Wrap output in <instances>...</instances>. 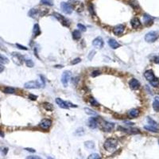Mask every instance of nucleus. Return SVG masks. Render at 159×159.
Instances as JSON below:
<instances>
[{
	"label": "nucleus",
	"instance_id": "nucleus-49",
	"mask_svg": "<svg viewBox=\"0 0 159 159\" xmlns=\"http://www.w3.org/2000/svg\"><path fill=\"white\" fill-rule=\"evenodd\" d=\"M47 158H48V159H53V157H47Z\"/></svg>",
	"mask_w": 159,
	"mask_h": 159
},
{
	"label": "nucleus",
	"instance_id": "nucleus-31",
	"mask_svg": "<svg viewBox=\"0 0 159 159\" xmlns=\"http://www.w3.org/2000/svg\"><path fill=\"white\" fill-rule=\"evenodd\" d=\"M41 4L47 5V6H53V0H41Z\"/></svg>",
	"mask_w": 159,
	"mask_h": 159
},
{
	"label": "nucleus",
	"instance_id": "nucleus-9",
	"mask_svg": "<svg viewBox=\"0 0 159 159\" xmlns=\"http://www.w3.org/2000/svg\"><path fill=\"white\" fill-rule=\"evenodd\" d=\"M51 125H52V121L49 119H44L40 122L39 127L43 130H48L51 127Z\"/></svg>",
	"mask_w": 159,
	"mask_h": 159
},
{
	"label": "nucleus",
	"instance_id": "nucleus-40",
	"mask_svg": "<svg viewBox=\"0 0 159 159\" xmlns=\"http://www.w3.org/2000/svg\"><path fill=\"white\" fill-rule=\"evenodd\" d=\"M16 46L17 47H18V49H22V50H27L28 48H26V46H22L19 44H16Z\"/></svg>",
	"mask_w": 159,
	"mask_h": 159
},
{
	"label": "nucleus",
	"instance_id": "nucleus-23",
	"mask_svg": "<svg viewBox=\"0 0 159 159\" xmlns=\"http://www.w3.org/2000/svg\"><path fill=\"white\" fill-rule=\"evenodd\" d=\"M85 146L89 149H92L95 148V143L92 141H87L85 142Z\"/></svg>",
	"mask_w": 159,
	"mask_h": 159
},
{
	"label": "nucleus",
	"instance_id": "nucleus-10",
	"mask_svg": "<svg viewBox=\"0 0 159 159\" xmlns=\"http://www.w3.org/2000/svg\"><path fill=\"white\" fill-rule=\"evenodd\" d=\"M53 16L57 18V19L60 22H61L62 23V25L64 26H69V22H68V20H67L66 18H65L64 16L62 15H60V14L58 13H54L53 14Z\"/></svg>",
	"mask_w": 159,
	"mask_h": 159
},
{
	"label": "nucleus",
	"instance_id": "nucleus-27",
	"mask_svg": "<svg viewBox=\"0 0 159 159\" xmlns=\"http://www.w3.org/2000/svg\"><path fill=\"white\" fill-rule=\"evenodd\" d=\"M0 63L1 64H8L9 63V59L5 57V56H3V54H0Z\"/></svg>",
	"mask_w": 159,
	"mask_h": 159
},
{
	"label": "nucleus",
	"instance_id": "nucleus-47",
	"mask_svg": "<svg viewBox=\"0 0 159 159\" xmlns=\"http://www.w3.org/2000/svg\"><path fill=\"white\" fill-rule=\"evenodd\" d=\"M55 68H63L62 65H56V66H54Z\"/></svg>",
	"mask_w": 159,
	"mask_h": 159
},
{
	"label": "nucleus",
	"instance_id": "nucleus-22",
	"mask_svg": "<svg viewBox=\"0 0 159 159\" xmlns=\"http://www.w3.org/2000/svg\"><path fill=\"white\" fill-rule=\"evenodd\" d=\"M43 107L48 111H51L53 110V106L51 104H49V103H48V102L43 103Z\"/></svg>",
	"mask_w": 159,
	"mask_h": 159
},
{
	"label": "nucleus",
	"instance_id": "nucleus-14",
	"mask_svg": "<svg viewBox=\"0 0 159 159\" xmlns=\"http://www.w3.org/2000/svg\"><path fill=\"white\" fill-rule=\"evenodd\" d=\"M56 103H57V104L60 107H61V108H63V109H68L69 108V107L68 105V102H65L63 100L60 99V98H57V99H56Z\"/></svg>",
	"mask_w": 159,
	"mask_h": 159
},
{
	"label": "nucleus",
	"instance_id": "nucleus-16",
	"mask_svg": "<svg viewBox=\"0 0 159 159\" xmlns=\"http://www.w3.org/2000/svg\"><path fill=\"white\" fill-rule=\"evenodd\" d=\"M130 24H131L132 27L134 29H138L140 26H141V22H140V20L138 18H134L130 21Z\"/></svg>",
	"mask_w": 159,
	"mask_h": 159
},
{
	"label": "nucleus",
	"instance_id": "nucleus-42",
	"mask_svg": "<svg viewBox=\"0 0 159 159\" xmlns=\"http://www.w3.org/2000/svg\"><path fill=\"white\" fill-rule=\"evenodd\" d=\"M148 122H149V123H150L151 124V126H154V127H155V125H156V123L154 122L153 120H152L151 119H149V118H148Z\"/></svg>",
	"mask_w": 159,
	"mask_h": 159
},
{
	"label": "nucleus",
	"instance_id": "nucleus-3",
	"mask_svg": "<svg viewBox=\"0 0 159 159\" xmlns=\"http://www.w3.org/2000/svg\"><path fill=\"white\" fill-rule=\"evenodd\" d=\"M118 146V140L116 138H107L105 142L104 146V148L107 149V151H113L114 149L117 147Z\"/></svg>",
	"mask_w": 159,
	"mask_h": 159
},
{
	"label": "nucleus",
	"instance_id": "nucleus-24",
	"mask_svg": "<svg viewBox=\"0 0 159 159\" xmlns=\"http://www.w3.org/2000/svg\"><path fill=\"white\" fill-rule=\"evenodd\" d=\"M72 37L74 40H79L81 37V34L79 30H76L72 32Z\"/></svg>",
	"mask_w": 159,
	"mask_h": 159
},
{
	"label": "nucleus",
	"instance_id": "nucleus-39",
	"mask_svg": "<svg viewBox=\"0 0 159 159\" xmlns=\"http://www.w3.org/2000/svg\"><path fill=\"white\" fill-rule=\"evenodd\" d=\"M26 159H42L41 157L39 156H36V155H30V156H28L26 157Z\"/></svg>",
	"mask_w": 159,
	"mask_h": 159
},
{
	"label": "nucleus",
	"instance_id": "nucleus-30",
	"mask_svg": "<svg viewBox=\"0 0 159 159\" xmlns=\"http://www.w3.org/2000/svg\"><path fill=\"white\" fill-rule=\"evenodd\" d=\"M153 110L157 111V112H159V101L158 100H154L153 103Z\"/></svg>",
	"mask_w": 159,
	"mask_h": 159
},
{
	"label": "nucleus",
	"instance_id": "nucleus-17",
	"mask_svg": "<svg viewBox=\"0 0 159 159\" xmlns=\"http://www.w3.org/2000/svg\"><path fill=\"white\" fill-rule=\"evenodd\" d=\"M98 126L97 123V119L96 118H91L89 120H88V127L92 129H96Z\"/></svg>",
	"mask_w": 159,
	"mask_h": 159
},
{
	"label": "nucleus",
	"instance_id": "nucleus-38",
	"mask_svg": "<svg viewBox=\"0 0 159 159\" xmlns=\"http://www.w3.org/2000/svg\"><path fill=\"white\" fill-rule=\"evenodd\" d=\"M81 61V58H76V59H74L73 60H72L71 61V64H76L78 63H80Z\"/></svg>",
	"mask_w": 159,
	"mask_h": 159
},
{
	"label": "nucleus",
	"instance_id": "nucleus-12",
	"mask_svg": "<svg viewBox=\"0 0 159 159\" xmlns=\"http://www.w3.org/2000/svg\"><path fill=\"white\" fill-rule=\"evenodd\" d=\"M115 127V124L113 123H109V122H104V124L102 125V129L107 132H110L113 130Z\"/></svg>",
	"mask_w": 159,
	"mask_h": 159
},
{
	"label": "nucleus",
	"instance_id": "nucleus-6",
	"mask_svg": "<svg viewBox=\"0 0 159 159\" xmlns=\"http://www.w3.org/2000/svg\"><path fill=\"white\" fill-rule=\"evenodd\" d=\"M71 72L70 71H64L61 76V83L63 84V85L64 87H67L68 85L69 80L71 78Z\"/></svg>",
	"mask_w": 159,
	"mask_h": 159
},
{
	"label": "nucleus",
	"instance_id": "nucleus-15",
	"mask_svg": "<svg viewBox=\"0 0 159 159\" xmlns=\"http://www.w3.org/2000/svg\"><path fill=\"white\" fill-rule=\"evenodd\" d=\"M108 45L111 48V49H118L119 47H120L121 45L117 41H115V39H109L108 41Z\"/></svg>",
	"mask_w": 159,
	"mask_h": 159
},
{
	"label": "nucleus",
	"instance_id": "nucleus-36",
	"mask_svg": "<svg viewBox=\"0 0 159 159\" xmlns=\"http://www.w3.org/2000/svg\"><path fill=\"white\" fill-rule=\"evenodd\" d=\"M100 73H101V72L99 71V70H95V71H93V72H92V77L98 76H100Z\"/></svg>",
	"mask_w": 159,
	"mask_h": 159
},
{
	"label": "nucleus",
	"instance_id": "nucleus-25",
	"mask_svg": "<svg viewBox=\"0 0 159 159\" xmlns=\"http://www.w3.org/2000/svg\"><path fill=\"white\" fill-rule=\"evenodd\" d=\"M144 128L149 130V131H151V132H154V133H156L158 131V130L157 128H156L154 126H151V125H149V126H145Z\"/></svg>",
	"mask_w": 159,
	"mask_h": 159
},
{
	"label": "nucleus",
	"instance_id": "nucleus-32",
	"mask_svg": "<svg viewBox=\"0 0 159 159\" xmlns=\"http://www.w3.org/2000/svg\"><path fill=\"white\" fill-rule=\"evenodd\" d=\"M25 62H26V66L27 67H29V68H33L34 66V61L31 60V59H28V60H25Z\"/></svg>",
	"mask_w": 159,
	"mask_h": 159
},
{
	"label": "nucleus",
	"instance_id": "nucleus-7",
	"mask_svg": "<svg viewBox=\"0 0 159 159\" xmlns=\"http://www.w3.org/2000/svg\"><path fill=\"white\" fill-rule=\"evenodd\" d=\"M60 8H61V10L63 11V12L65 13V14H67V15H70V14H72V12L73 11L72 7L70 5L69 3H64V2L60 3Z\"/></svg>",
	"mask_w": 159,
	"mask_h": 159
},
{
	"label": "nucleus",
	"instance_id": "nucleus-26",
	"mask_svg": "<svg viewBox=\"0 0 159 159\" xmlns=\"http://www.w3.org/2000/svg\"><path fill=\"white\" fill-rule=\"evenodd\" d=\"M3 92L5 93H8V94H13V93L15 92V89L11 87H7L3 89Z\"/></svg>",
	"mask_w": 159,
	"mask_h": 159
},
{
	"label": "nucleus",
	"instance_id": "nucleus-21",
	"mask_svg": "<svg viewBox=\"0 0 159 159\" xmlns=\"http://www.w3.org/2000/svg\"><path fill=\"white\" fill-rule=\"evenodd\" d=\"M38 10L37 9H34V8H33L31 9V10L29 11V13H28V15H29L30 17L31 18H36V16L38 15Z\"/></svg>",
	"mask_w": 159,
	"mask_h": 159
},
{
	"label": "nucleus",
	"instance_id": "nucleus-1",
	"mask_svg": "<svg viewBox=\"0 0 159 159\" xmlns=\"http://www.w3.org/2000/svg\"><path fill=\"white\" fill-rule=\"evenodd\" d=\"M41 80H40V82L38 81H29V82H26L24 87L25 88H27V89H36V88H40L41 87H44L45 86V81H44V78L40 76Z\"/></svg>",
	"mask_w": 159,
	"mask_h": 159
},
{
	"label": "nucleus",
	"instance_id": "nucleus-41",
	"mask_svg": "<svg viewBox=\"0 0 159 159\" xmlns=\"http://www.w3.org/2000/svg\"><path fill=\"white\" fill-rule=\"evenodd\" d=\"M88 9H89V11H90V13L92 14V15H93V14H95V13H94V7H93V5L90 4L89 7H88Z\"/></svg>",
	"mask_w": 159,
	"mask_h": 159
},
{
	"label": "nucleus",
	"instance_id": "nucleus-48",
	"mask_svg": "<svg viewBox=\"0 0 159 159\" xmlns=\"http://www.w3.org/2000/svg\"><path fill=\"white\" fill-rule=\"evenodd\" d=\"M0 136H1V137H4V134L2 131H0Z\"/></svg>",
	"mask_w": 159,
	"mask_h": 159
},
{
	"label": "nucleus",
	"instance_id": "nucleus-28",
	"mask_svg": "<svg viewBox=\"0 0 159 159\" xmlns=\"http://www.w3.org/2000/svg\"><path fill=\"white\" fill-rule=\"evenodd\" d=\"M74 134L77 135V136H82V135L85 134V130H84L83 127H79Z\"/></svg>",
	"mask_w": 159,
	"mask_h": 159
},
{
	"label": "nucleus",
	"instance_id": "nucleus-2",
	"mask_svg": "<svg viewBox=\"0 0 159 159\" xmlns=\"http://www.w3.org/2000/svg\"><path fill=\"white\" fill-rule=\"evenodd\" d=\"M144 76L146 77L147 81L150 83V85L153 87H158L159 86V80L155 77L152 70H147L145 72Z\"/></svg>",
	"mask_w": 159,
	"mask_h": 159
},
{
	"label": "nucleus",
	"instance_id": "nucleus-34",
	"mask_svg": "<svg viewBox=\"0 0 159 159\" xmlns=\"http://www.w3.org/2000/svg\"><path fill=\"white\" fill-rule=\"evenodd\" d=\"M85 111L87 115H97V113H96V111H92L90 108H85Z\"/></svg>",
	"mask_w": 159,
	"mask_h": 159
},
{
	"label": "nucleus",
	"instance_id": "nucleus-46",
	"mask_svg": "<svg viewBox=\"0 0 159 159\" xmlns=\"http://www.w3.org/2000/svg\"><path fill=\"white\" fill-rule=\"evenodd\" d=\"M26 149L27 151H30V152H33V153L35 152V149H34L33 148H26Z\"/></svg>",
	"mask_w": 159,
	"mask_h": 159
},
{
	"label": "nucleus",
	"instance_id": "nucleus-4",
	"mask_svg": "<svg viewBox=\"0 0 159 159\" xmlns=\"http://www.w3.org/2000/svg\"><path fill=\"white\" fill-rule=\"evenodd\" d=\"M159 38V32L158 31H150L147 33L145 36V40L148 43H153Z\"/></svg>",
	"mask_w": 159,
	"mask_h": 159
},
{
	"label": "nucleus",
	"instance_id": "nucleus-29",
	"mask_svg": "<svg viewBox=\"0 0 159 159\" xmlns=\"http://www.w3.org/2000/svg\"><path fill=\"white\" fill-rule=\"evenodd\" d=\"M88 159H101V157L99 153H93L92 154H90L89 156H88Z\"/></svg>",
	"mask_w": 159,
	"mask_h": 159
},
{
	"label": "nucleus",
	"instance_id": "nucleus-35",
	"mask_svg": "<svg viewBox=\"0 0 159 159\" xmlns=\"http://www.w3.org/2000/svg\"><path fill=\"white\" fill-rule=\"evenodd\" d=\"M96 51L95 50H92L91 52L89 53V54L88 55V59L89 60H92V59H93V57H94V56H95V54H96Z\"/></svg>",
	"mask_w": 159,
	"mask_h": 159
},
{
	"label": "nucleus",
	"instance_id": "nucleus-33",
	"mask_svg": "<svg viewBox=\"0 0 159 159\" xmlns=\"http://www.w3.org/2000/svg\"><path fill=\"white\" fill-rule=\"evenodd\" d=\"M89 103L92 105V106H95V107H98L100 104H99V103H98L96 99H94L93 97H90L89 98Z\"/></svg>",
	"mask_w": 159,
	"mask_h": 159
},
{
	"label": "nucleus",
	"instance_id": "nucleus-37",
	"mask_svg": "<svg viewBox=\"0 0 159 159\" xmlns=\"http://www.w3.org/2000/svg\"><path fill=\"white\" fill-rule=\"evenodd\" d=\"M77 27L79 28L80 30H81V31H83V32L86 31V27H85V26H84V25L81 24V23H79V24H77Z\"/></svg>",
	"mask_w": 159,
	"mask_h": 159
},
{
	"label": "nucleus",
	"instance_id": "nucleus-19",
	"mask_svg": "<svg viewBox=\"0 0 159 159\" xmlns=\"http://www.w3.org/2000/svg\"><path fill=\"white\" fill-rule=\"evenodd\" d=\"M143 19H144V22H145V24L147 25V26H149V25H152L153 23V18L148 15H144V17H143Z\"/></svg>",
	"mask_w": 159,
	"mask_h": 159
},
{
	"label": "nucleus",
	"instance_id": "nucleus-13",
	"mask_svg": "<svg viewBox=\"0 0 159 159\" xmlns=\"http://www.w3.org/2000/svg\"><path fill=\"white\" fill-rule=\"evenodd\" d=\"M129 85H130V88H131L132 90H137L138 88L140 87V83L139 81H138V80L136 79H131L129 82Z\"/></svg>",
	"mask_w": 159,
	"mask_h": 159
},
{
	"label": "nucleus",
	"instance_id": "nucleus-44",
	"mask_svg": "<svg viewBox=\"0 0 159 159\" xmlns=\"http://www.w3.org/2000/svg\"><path fill=\"white\" fill-rule=\"evenodd\" d=\"M4 69H5V67H4V65L3 64L0 63V73L3 72L4 71Z\"/></svg>",
	"mask_w": 159,
	"mask_h": 159
},
{
	"label": "nucleus",
	"instance_id": "nucleus-8",
	"mask_svg": "<svg viewBox=\"0 0 159 159\" xmlns=\"http://www.w3.org/2000/svg\"><path fill=\"white\" fill-rule=\"evenodd\" d=\"M104 40L102 39L101 37H96V38L92 41V45L97 49H102L103 47H104Z\"/></svg>",
	"mask_w": 159,
	"mask_h": 159
},
{
	"label": "nucleus",
	"instance_id": "nucleus-43",
	"mask_svg": "<svg viewBox=\"0 0 159 159\" xmlns=\"http://www.w3.org/2000/svg\"><path fill=\"white\" fill-rule=\"evenodd\" d=\"M29 98H30V99H31L32 100H36L37 98V96H34V95H33V94H30V95L29 96Z\"/></svg>",
	"mask_w": 159,
	"mask_h": 159
},
{
	"label": "nucleus",
	"instance_id": "nucleus-11",
	"mask_svg": "<svg viewBox=\"0 0 159 159\" xmlns=\"http://www.w3.org/2000/svg\"><path fill=\"white\" fill-rule=\"evenodd\" d=\"M124 30H125V26L123 25V24H119V25H117L116 26L114 27L113 33H114L115 35L119 36L124 32Z\"/></svg>",
	"mask_w": 159,
	"mask_h": 159
},
{
	"label": "nucleus",
	"instance_id": "nucleus-45",
	"mask_svg": "<svg viewBox=\"0 0 159 159\" xmlns=\"http://www.w3.org/2000/svg\"><path fill=\"white\" fill-rule=\"evenodd\" d=\"M153 60H154V62H155L156 64H159V56H158V57H154Z\"/></svg>",
	"mask_w": 159,
	"mask_h": 159
},
{
	"label": "nucleus",
	"instance_id": "nucleus-20",
	"mask_svg": "<svg viewBox=\"0 0 159 159\" xmlns=\"http://www.w3.org/2000/svg\"><path fill=\"white\" fill-rule=\"evenodd\" d=\"M33 34H34V37L38 36L39 34H41V30L38 24H35L34 26V30H33Z\"/></svg>",
	"mask_w": 159,
	"mask_h": 159
},
{
	"label": "nucleus",
	"instance_id": "nucleus-5",
	"mask_svg": "<svg viewBox=\"0 0 159 159\" xmlns=\"http://www.w3.org/2000/svg\"><path fill=\"white\" fill-rule=\"evenodd\" d=\"M11 58L12 60L14 61L15 64L18 65V66H21V65L24 62V57L19 53H12L11 54Z\"/></svg>",
	"mask_w": 159,
	"mask_h": 159
},
{
	"label": "nucleus",
	"instance_id": "nucleus-18",
	"mask_svg": "<svg viewBox=\"0 0 159 159\" xmlns=\"http://www.w3.org/2000/svg\"><path fill=\"white\" fill-rule=\"evenodd\" d=\"M139 115V111L138 109H131L129 112H128V116L130 117V118H136V117H138Z\"/></svg>",
	"mask_w": 159,
	"mask_h": 159
}]
</instances>
